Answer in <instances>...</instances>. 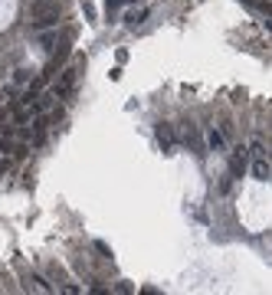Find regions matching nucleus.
<instances>
[{"label":"nucleus","instance_id":"f03ea898","mask_svg":"<svg viewBox=\"0 0 272 295\" xmlns=\"http://www.w3.org/2000/svg\"><path fill=\"white\" fill-rule=\"evenodd\" d=\"M72 86H76V69H66L63 79L53 86V95H69V92H72Z\"/></svg>","mask_w":272,"mask_h":295},{"label":"nucleus","instance_id":"20e7f679","mask_svg":"<svg viewBox=\"0 0 272 295\" xmlns=\"http://www.w3.org/2000/svg\"><path fill=\"white\" fill-rule=\"evenodd\" d=\"M252 177H256V181H269V164H266V158H256V164H252Z\"/></svg>","mask_w":272,"mask_h":295},{"label":"nucleus","instance_id":"39448f33","mask_svg":"<svg viewBox=\"0 0 272 295\" xmlns=\"http://www.w3.org/2000/svg\"><path fill=\"white\" fill-rule=\"evenodd\" d=\"M207 144L213 148V151H223V144H227V138H223L220 131H207Z\"/></svg>","mask_w":272,"mask_h":295},{"label":"nucleus","instance_id":"f257e3e1","mask_svg":"<svg viewBox=\"0 0 272 295\" xmlns=\"http://www.w3.org/2000/svg\"><path fill=\"white\" fill-rule=\"evenodd\" d=\"M154 138H158V144H161L167 154L174 151V131H171V125H164V121H161V125H158V131H154Z\"/></svg>","mask_w":272,"mask_h":295},{"label":"nucleus","instance_id":"7ed1b4c3","mask_svg":"<svg viewBox=\"0 0 272 295\" xmlns=\"http://www.w3.org/2000/svg\"><path fill=\"white\" fill-rule=\"evenodd\" d=\"M59 23V10H49V13H40L36 20H33V26L36 30H46V26H56Z\"/></svg>","mask_w":272,"mask_h":295},{"label":"nucleus","instance_id":"1a4fd4ad","mask_svg":"<svg viewBox=\"0 0 272 295\" xmlns=\"http://www.w3.org/2000/svg\"><path fill=\"white\" fill-rule=\"evenodd\" d=\"M82 10H86V17H89V20H95V7H92L89 0H86V3H82Z\"/></svg>","mask_w":272,"mask_h":295},{"label":"nucleus","instance_id":"423d86ee","mask_svg":"<svg viewBox=\"0 0 272 295\" xmlns=\"http://www.w3.org/2000/svg\"><path fill=\"white\" fill-rule=\"evenodd\" d=\"M229 167H233V174H240V171H243V158H240V154H233V161H229Z\"/></svg>","mask_w":272,"mask_h":295},{"label":"nucleus","instance_id":"6e6552de","mask_svg":"<svg viewBox=\"0 0 272 295\" xmlns=\"http://www.w3.org/2000/svg\"><path fill=\"white\" fill-rule=\"evenodd\" d=\"M30 118H33L30 109H20V112H17V121H30Z\"/></svg>","mask_w":272,"mask_h":295},{"label":"nucleus","instance_id":"0eeeda50","mask_svg":"<svg viewBox=\"0 0 272 295\" xmlns=\"http://www.w3.org/2000/svg\"><path fill=\"white\" fill-rule=\"evenodd\" d=\"M249 151H252V158H262V154H266V151H262V144H259V141H252V144H249Z\"/></svg>","mask_w":272,"mask_h":295}]
</instances>
